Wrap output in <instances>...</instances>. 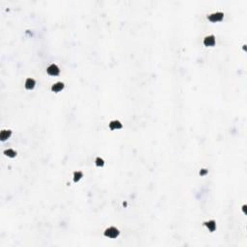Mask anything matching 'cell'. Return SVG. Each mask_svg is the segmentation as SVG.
<instances>
[{
    "label": "cell",
    "mask_w": 247,
    "mask_h": 247,
    "mask_svg": "<svg viewBox=\"0 0 247 247\" xmlns=\"http://www.w3.org/2000/svg\"><path fill=\"white\" fill-rule=\"evenodd\" d=\"M122 124H121V122L120 121H118V120H114V121H111L110 122V124H109V127H110V129H112V130H115V129H122Z\"/></svg>",
    "instance_id": "6"
},
{
    "label": "cell",
    "mask_w": 247,
    "mask_h": 247,
    "mask_svg": "<svg viewBox=\"0 0 247 247\" xmlns=\"http://www.w3.org/2000/svg\"><path fill=\"white\" fill-rule=\"evenodd\" d=\"M47 72L48 74L52 75V76H56V75H58L59 74H60V70H59L58 66L55 64H51L50 66L47 69Z\"/></svg>",
    "instance_id": "3"
},
{
    "label": "cell",
    "mask_w": 247,
    "mask_h": 247,
    "mask_svg": "<svg viewBox=\"0 0 247 247\" xmlns=\"http://www.w3.org/2000/svg\"><path fill=\"white\" fill-rule=\"evenodd\" d=\"M223 17H224V14L221 13V12H216V13H213L210 15L208 17V20H210L211 22H217V21H221L223 20Z\"/></svg>",
    "instance_id": "2"
},
{
    "label": "cell",
    "mask_w": 247,
    "mask_h": 247,
    "mask_svg": "<svg viewBox=\"0 0 247 247\" xmlns=\"http://www.w3.org/2000/svg\"><path fill=\"white\" fill-rule=\"evenodd\" d=\"M35 85H36V81H35L33 78H27L25 81V88L28 89V90H31L33 89Z\"/></svg>",
    "instance_id": "8"
},
{
    "label": "cell",
    "mask_w": 247,
    "mask_h": 247,
    "mask_svg": "<svg viewBox=\"0 0 247 247\" xmlns=\"http://www.w3.org/2000/svg\"><path fill=\"white\" fill-rule=\"evenodd\" d=\"M119 235H120V232H119V230L115 227L108 228L104 232V235L109 238H116L119 237Z\"/></svg>",
    "instance_id": "1"
},
{
    "label": "cell",
    "mask_w": 247,
    "mask_h": 247,
    "mask_svg": "<svg viewBox=\"0 0 247 247\" xmlns=\"http://www.w3.org/2000/svg\"><path fill=\"white\" fill-rule=\"evenodd\" d=\"M83 177V173L80 172V171H75L74 173V181L75 183H77L78 181L81 180V178Z\"/></svg>",
    "instance_id": "11"
},
{
    "label": "cell",
    "mask_w": 247,
    "mask_h": 247,
    "mask_svg": "<svg viewBox=\"0 0 247 247\" xmlns=\"http://www.w3.org/2000/svg\"><path fill=\"white\" fill-rule=\"evenodd\" d=\"M11 135H12V131L9 129H3L1 131V133H0V139H1V141H6L8 138L11 137Z\"/></svg>",
    "instance_id": "7"
},
{
    "label": "cell",
    "mask_w": 247,
    "mask_h": 247,
    "mask_svg": "<svg viewBox=\"0 0 247 247\" xmlns=\"http://www.w3.org/2000/svg\"><path fill=\"white\" fill-rule=\"evenodd\" d=\"M204 45L206 47H213L215 45V37L213 35H210L207 36L204 40Z\"/></svg>",
    "instance_id": "4"
},
{
    "label": "cell",
    "mask_w": 247,
    "mask_h": 247,
    "mask_svg": "<svg viewBox=\"0 0 247 247\" xmlns=\"http://www.w3.org/2000/svg\"><path fill=\"white\" fill-rule=\"evenodd\" d=\"M63 89H64L63 82H56L55 84H53L52 87H51V91L54 92V93H58V92L62 91Z\"/></svg>",
    "instance_id": "5"
},
{
    "label": "cell",
    "mask_w": 247,
    "mask_h": 247,
    "mask_svg": "<svg viewBox=\"0 0 247 247\" xmlns=\"http://www.w3.org/2000/svg\"><path fill=\"white\" fill-rule=\"evenodd\" d=\"M205 226L208 227V229L210 231V232H214L216 229V223L214 220H210V221H207L205 222Z\"/></svg>",
    "instance_id": "9"
},
{
    "label": "cell",
    "mask_w": 247,
    "mask_h": 247,
    "mask_svg": "<svg viewBox=\"0 0 247 247\" xmlns=\"http://www.w3.org/2000/svg\"><path fill=\"white\" fill-rule=\"evenodd\" d=\"M96 165H97V166H99V167H102L104 165V160L102 158V157L97 156L96 158Z\"/></svg>",
    "instance_id": "12"
},
{
    "label": "cell",
    "mask_w": 247,
    "mask_h": 247,
    "mask_svg": "<svg viewBox=\"0 0 247 247\" xmlns=\"http://www.w3.org/2000/svg\"><path fill=\"white\" fill-rule=\"evenodd\" d=\"M4 154L9 157H15L16 156H17V152H16L15 150H13V149H8V150H6L4 152Z\"/></svg>",
    "instance_id": "10"
}]
</instances>
